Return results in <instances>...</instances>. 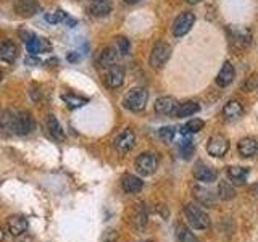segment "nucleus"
I'll use <instances>...</instances> for the list:
<instances>
[{"mask_svg":"<svg viewBox=\"0 0 258 242\" xmlns=\"http://www.w3.org/2000/svg\"><path fill=\"white\" fill-rule=\"evenodd\" d=\"M147 100H149V92L145 91L144 87H134L126 94L123 105H124V108H127L129 111L136 113V111H142L145 108Z\"/></svg>","mask_w":258,"mask_h":242,"instance_id":"obj_3","label":"nucleus"},{"mask_svg":"<svg viewBox=\"0 0 258 242\" xmlns=\"http://www.w3.org/2000/svg\"><path fill=\"white\" fill-rule=\"evenodd\" d=\"M218 196L223 200H229L236 196V192H234V188L232 184H229L228 181H221L220 186H218Z\"/></svg>","mask_w":258,"mask_h":242,"instance_id":"obj_28","label":"nucleus"},{"mask_svg":"<svg viewBox=\"0 0 258 242\" xmlns=\"http://www.w3.org/2000/svg\"><path fill=\"white\" fill-rule=\"evenodd\" d=\"M111 0H91L87 5V10L92 16H97V18H102V16H107L108 13H111Z\"/></svg>","mask_w":258,"mask_h":242,"instance_id":"obj_14","label":"nucleus"},{"mask_svg":"<svg viewBox=\"0 0 258 242\" xmlns=\"http://www.w3.org/2000/svg\"><path fill=\"white\" fill-rule=\"evenodd\" d=\"M194 177L200 183H213L216 181L218 173L213 166L204 163V161H199V163H196V166H194Z\"/></svg>","mask_w":258,"mask_h":242,"instance_id":"obj_10","label":"nucleus"},{"mask_svg":"<svg viewBox=\"0 0 258 242\" xmlns=\"http://www.w3.org/2000/svg\"><path fill=\"white\" fill-rule=\"evenodd\" d=\"M134 144H136V134L131 131V129H124L123 133H119L116 136L115 142H113V145H115V150L118 153H127L134 147Z\"/></svg>","mask_w":258,"mask_h":242,"instance_id":"obj_8","label":"nucleus"},{"mask_svg":"<svg viewBox=\"0 0 258 242\" xmlns=\"http://www.w3.org/2000/svg\"><path fill=\"white\" fill-rule=\"evenodd\" d=\"M228 150H229V141L226 139L224 136L216 134V136L210 137V141L207 144L208 155H212L215 158H221V157L226 155V153H228Z\"/></svg>","mask_w":258,"mask_h":242,"instance_id":"obj_6","label":"nucleus"},{"mask_svg":"<svg viewBox=\"0 0 258 242\" xmlns=\"http://www.w3.org/2000/svg\"><path fill=\"white\" fill-rule=\"evenodd\" d=\"M194 23H196V16L190 12H184L181 13L177 18L174 20V24H173V34L176 37H182L185 36L187 32L192 29Z\"/></svg>","mask_w":258,"mask_h":242,"instance_id":"obj_7","label":"nucleus"},{"mask_svg":"<svg viewBox=\"0 0 258 242\" xmlns=\"http://www.w3.org/2000/svg\"><path fill=\"white\" fill-rule=\"evenodd\" d=\"M248 169L242 166H229L228 168V177L234 184H244L247 179Z\"/></svg>","mask_w":258,"mask_h":242,"instance_id":"obj_25","label":"nucleus"},{"mask_svg":"<svg viewBox=\"0 0 258 242\" xmlns=\"http://www.w3.org/2000/svg\"><path fill=\"white\" fill-rule=\"evenodd\" d=\"M204 126H205L204 119L194 118V119L187 121V123H185V125L182 126V129H184V131H187L189 134H194V133H199V131H202V129H204Z\"/></svg>","mask_w":258,"mask_h":242,"instance_id":"obj_30","label":"nucleus"},{"mask_svg":"<svg viewBox=\"0 0 258 242\" xmlns=\"http://www.w3.org/2000/svg\"><path fill=\"white\" fill-rule=\"evenodd\" d=\"M2 76H4V75H2V71H0V81H2Z\"/></svg>","mask_w":258,"mask_h":242,"instance_id":"obj_39","label":"nucleus"},{"mask_svg":"<svg viewBox=\"0 0 258 242\" xmlns=\"http://www.w3.org/2000/svg\"><path fill=\"white\" fill-rule=\"evenodd\" d=\"M199 110H200V105H199L197 102L187 100V102H184V103H181V105H177L173 115L177 116V118H185V116L196 115V113H197Z\"/></svg>","mask_w":258,"mask_h":242,"instance_id":"obj_22","label":"nucleus"},{"mask_svg":"<svg viewBox=\"0 0 258 242\" xmlns=\"http://www.w3.org/2000/svg\"><path fill=\"white\" fill-rule=\"evenodd\" d=\"M136 168H137V171H139L142 176H150L157 171V168H158V158L155 153H149V152H145L142 153V155L137 157L136 160Z\"/></svg>","mask_w":258,"mask_h":242,"instance_id":"obj_5","label":"nucleus"},{"mask_svg":"<svg viewBox=\"0 0 258 242\" xmlns=\"http://www.w3.org/2000/svg\"><path fill=\"white\" fill-rule=\"evenodd\" d=\"M176 236H177V242H200L194 236V232H190L185 226H179V228H177Z\"/></svg>","mask_w":258,"mask_h":242,"instance_id":"obj_29","label":"nucleus"},{"mask_svg":"<svg viewBox=\"0 0 258 242\" xmlns=\"http://www.w3.org/2000/svg\"><path fill=\"white\" fill-rule=\"evenodd\" d=\"M118 50L116 47H105L100 56H99V63L102 68H110L113 65H116V60H118Z\"/></svg>","mask_w":258,"mask_h":242,"instance_id":"obj_20","label":"nucleus"},{"mask_svg":"<svg viewBox=\"0 0 258 242\" xmlns=\"http://www.w3.org/2000/svg\"><path fill=\"white\" fill-rule=\"evenodd\" d=\"M177 107V102L174 97H160L157 99L155 105H153V108L158 113V115H173L174 110Z\"/></svg>","mask_w":258,"mask_h":242,"instance_id":"obj_16","label":"nucleus"},{"mask_svg":"<svg viewBox=\"0 0 258 242\" xmlns=\"http://www.w3.org/2000/svg\"><path fill=\"white\" fill-rule=\"evenodd\" d=\"M61 100L67 103L70 108H79V107H83V105H86L89 102L87 99H84V97H79L76 94H63Z\"/></svg>","mask_w":258,"mask_h":242,"instance_id":"obj_26","label":"nucleus"},{"mask_svg":"<svg viewBox=\"0 0 258 242\" xmlns=\"http://www.w3.org/2000/svg\"><path fill=\"white\" fill-rule=\"evenodd\" d=\"M18 56V47H16L12 40H5L0 44V58L7 63H13Z\"/></svg>","mask_w":258,"mask_h":242,"instance_id":"obj_21","label":"nucleus"},{"mask_svg":"<svg viewBox=\"0 0 258 242\" xmlns=\"http://www.w3.org/2000/svg\"><path fill=\"white\" fill-rule=\"evenodd\" d=\"M116 237H118L116 231H105V232H103L102 240H103V242H115V240H116Z\"/></svg>","mask_w":258,"mask_h":242,"instance_id":"obj_34","label":"nucleus"},{"mask_svg":"<svg viewBox=\"0 0 258 242\" xmlns=\"http://www.w3.org/2000/svg\"><path fill=\"white\" fill-rule=\"evenodd\" d=\"M105 84L110 89H116L124 83V71L118 65H113L108 68V71L105 73Z\"/></svg>","mask_w":258,"mask_h":242,"instance_id":"obj_12","label":"nucleus"},{"mask_svg":"<svg viewBox=\"0 0 258 242\" xmlns=\"http://www.w3.org/2000/svg\"><path fill=\"white\" fill-rule=\"evenodd\" d=\"M45 20H47L48 23H52V24H55V23H61V21L67 20V13H64L63 10H55V12H52V13H47V15H45Z\"/></svg>","mask_w":258,"mask_h":242,"instance_id":"obj_32","label":"nucleus"},{"mask_svg":"<svg viewBox=\"0 0 258 242\" xmlns=\"http://www.w3.org/2000/svg\"><path fill=\"white\" fill-rule=\"evenodd\" d=\"M79 60V56L76 53H70L68 55V62H78Z\"/></svg>","mask_w":258,"mask_h":242,"instance_id":"obj_35","label":"nucleus"},{"mask_svg":"<svg viewBox=\"0 0 258 242\" xmlns=\"http://www.w3.org/2000/svg\"><path fill=\"white\" fill-rule=\"evenodd\" d=\"M7 226H8V232H10L12 236L18 237V236H23V234L28 231L29 223H28V220L24 216L13 215V216H10L7 220Z\"/></svg>","mask_w":258,"mask_h":242,"instance_id":"obj_11","label":"nucleus"},{"mask_svg":"<svg viewBox=\"0 0 258 242\" xmlns=\"http://www.w3.org/2000/svg\"><path fill=\"white\" fill-rule=\"evenodd\" d=\"M234 76H236V70H234L232 63L231 62H224L220 73H218V76H216V84L220 87L229 86L234 81Z\"/></svg>","mask_w":258,"mask_h":242,"instance_id":"obj_17","label":"nucleus"},{"mask_svg":"<svg viewBox=\"0 0 258 242\" xmlns=\"http://www.w3.org/2000/svg\"><path fill=\"white\" fill-rule=\"evenodd\" d=\"M15 12L23 18H31V16L40 13V4L37 0H16Z\"/></svg>","mask_w":258,"mask_h":242,"instance_id":"obj_9","label":"nucleus"},{"mask_svg":"<svg viewBox=\"0 0 258 242\" xmlns=\"http://www.w3.org/2000/svg\"><path fill=\"white\" fill-rule=\"evenodd\" d=\"M158 134H160V137L165 142H173L174 137H176V128H173V126H163L158 131Z\"/></svg>","mask_w":258,"mask_h":242,"instance_id":"obj_31","label":"nucleus"},{"mask_svg":"<svg viewBox=\"0 0 258 242\" xmlns=\"http://www.w3.org/2000/svg\"><path fill=\"white\" fill-rule=\"evenodd\" d=\"M26 48H28V52L31 55H39V53H44L47 50H50L52 45L50 42H48L47 39L44 37H37L32 34L28 40H26Z\"/></svg>","mask_w":258,"mask_h":242,"instance_id":"obj_13","label":"nucleus"},{"mask_svg":"<svg viewBox=\"0 0 258 242\" xmlns=\"http://www.w3.org/2000/svg\"><path fill=\"white\" fill-rule=\"evenodd\" d=\"M169 56H171V47H169L166 42H157L150 52V58H149L150 67L155 70H160L168 62Z\"/></svg>","mask_w":258,"mask_h":242,"instance_id":"obj_4","label":"nucleus"},{"mask_svg":"<svg viewBox=\"0 0 258 242\" xmlns=\"http://www.w3.org/2000/svg\"><path fill=\"white\" fill-rule=\"evenodd\" d=\"M185 218H187L189 224L194 229H207L210 226V216L202 207L196 204H187L184 208Z\"/></svg>","mask_w":258,"mask_h":242,"instance_id":"obj_2","label":"nucleus"},{"mask_svg":"<svg viewBox=\"0 0 258 242\" xmlns=\"http://www.w3.org/2000/svg\"><path fill=\"white\" fill-rule=\"evenodd\" d=\"M237 150L242 157H253L255 153L258 152V142L253 139V137H244V139H240L239 144H237Z\"/></svg>","mask_w":258,"mask_h":242,"instance_id":"obj_19","label":"nucleus"},{"mask_svg":"<svg viewBox=\"0 0 258 242\" xmlns=\"http://www.w3.org/2000/svg\"><path fill=\"white\" fill-rule=\"evenodd\" d=\"M5 239V232H4V229L2 228H0V242H2Z\"/></svg>","mask_w":258,"mask_h":242,"instance_id":"obj_38","label":"nucleus"},{"mask_svg":"<svg viewBox=\"0 0 258 242\" xmlns=\"http://www.w3.org/2000/svg\"><path fill=\"white\" fill-rule=\"evenodd\" d=\"M192 192H194V197H196V200L204 207H213L216 204L215 194L210 189H207V188H202V186H194Z\"/></svg>","mask_w":258,"mask_h":242,"instance_id":"obj_15","label":"nucleus"},{"mask_svg":"<svg viewBox=\"0 0 258 242\" xmlns=\"http://www.w3.org/2000/svg\"><path fill=\"white\" fill-rule=\"evenodd\" d=\"M116 50L121 55H127L129 53V50H131V44H129L127 37H118V40H116Z\"/></svg>","mask_w":258,"mask_h":242,"instance_id":"obj_33","label":"nucleus"},{"mask_svg":"<svg viewBox=\"0 0 258 242\" xmlns=\"http://www.w3.org/2000/svg\"><path fill=\"white\" fill-rule=\"evenodd\" d=\"M121 186H123L124 192L127 194H137L139 191H142L144 188V181L141 179L139 176H134V174H124L121 177Z\"/></svg>","mask_w":258,"mask_h":242,"instance_id":"obj_18","label":"nucleus"},{"mask_svg":"<svg viewBox=\"0 0 258 242\" xmlns=\"http://www.w3.org/2000/svg\"><path fill=\"white\" fill-rule=\"evenodd\" d=\"M45 123H47V129H48V133H50V136L53 137V139L56 141H64V133H63V129L58 123V119H56L53 115H48L47 119H45Z\"/></svg>","mask_w":258,"mask_h":242,"instance_id":"obj_24","label":"nucleus"},{"mask_svg":"<svg viewBox=\"0 0 258 242\" xmlns=\"http://www.w3.org/2000/svg\"><path fill=\"white\" fill-rule=\"evenodd\" d=\"M142 242H152V240H142Z\"/></svg>","mask_w":258,"mask_h":242,"instance_id":"obj_40","label":"nucleus"},{"mask_svg":"<svg viewBox=\"0 0 258 242\" xmlns=\"http://www.w3.org/2000/svg\"><path fill=\"white\" fill-rule=\"evenodd\" d=\"M0 125H2V128L7 129L8 133L26 136L32 133V129L36 128V121L32 119L31 113L26 110H20V111L8 110L0 116Z\"/></svg>","mask_w":258,"mask_h":242,"instance_id":"obj_1","label":"nucleus"},{"mask_svg":"<svg viewBox=\"0 0 258 242\" xmlns=\"http://www.w3.org/2000/svg\"><path fill=\"white\" fill-rule=\"evenodd\" d=\"M242 113H244V108H242V105L237 100L228 102L224 105V108H223V115L226 116V119H229V121L240 118Z\"/></svg>","mask_w":258,"mask_h":242,"instance_id":"obj_23","label":"nucleus"},{"mask_svg":"<svg viewBox=\"0 0 258 242\" xmlns=\"http://www.w3.org/2000/svg\"><path fill=\"white\" fill-rule=\"evenodd\" d=\"M124 4H129V5H133V4H137V2H141V0H123Z\"/></svg>","mask_w":258,"mask_h":242,"instance_id":"obj_36","label":"nucleus"},{"mask_svg":"<svg viewBox=\"0 0 258 242\" xmlns=\"http://www.w3.org/2000/svg\"><path fill=\"white\" fill-rule=\"evenodd\" d=\"M131 223L136 226L137 229H141V228H144L145 224H147V213H145V210L142 208V205H139L134 210V215L131 216Z\"/></svg>","mask_w":258,"mask_h":242,"instance_id":"obj_27","label":"nucleus"},{"mask_svg":"<svg viewBox=\"0 0 258 242\" xmlns=\"http://www.w3.org/2000/svg\"><path fill=\"white\" fill-rule=\"evenodd\" d=\"M187 4H190V5H196V4H199V2H202V0H185Z\"/></svg>","mask_w":258,"mask_h":242,"instance_id":"obj_37","label":"nucleus"}]
</instances>
